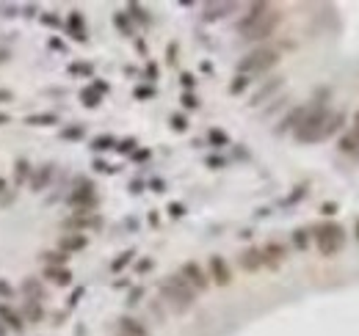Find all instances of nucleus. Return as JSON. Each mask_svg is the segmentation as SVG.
I'll list each match as a JSON object with an SVG mask.
<instances>
[{
  "label": "nucleus",
  "mask_w": 359,
  "mask_h": 336,
  "mask_svg": "<svg viewBox=\"0 0 359 336\" xmlns=\"http://www.w3.org/2000/svg\"><path fill=\"white\" fill-rule=\"evenodd\" d=\"M260 251H262V262H265V265H271V267H276L282 262V256H285V248H282V245H276V243L265 245V248H260Z\"/></svg>",
  "instance_id": "obj_11"
},
{
  "label": "nucleus",
  "mask_w": 359,
  "mask_h": 336,
  "mask_svg": "<svg viewBox=\"0 0 359 336\" xmlns=\"http://www.w3.org/2000/svg\"><path fill=\"white\" fill-rule=\"evenodd\" d=\"M315 240H318V251L324 253V256H334V253L345 245V231H343V226H337V224H324L318 229Z\"/></svg>",
  "instance_id": "obj_5"
},
{
  "label": "nucleus",
  "mask_w": 359,
  "mask_h": 336,
  "mask_svg": "<svg viewBox=\"0 0 359 336\" xmlns=\"http://www.w3.org/2000/svg\"><path fill=\"white\" fill-rule=\"evenodd\" d=\"M262 265H265V262H262V251H260V248H249V251L240 253V267H243V270H249V273L260 270Z\"/></svg>",
  "instance_id": "obj_7"
},
{
  "label": "nucleus",
  "mask_w": 359,
  "mask_h": 336,
  "mask_svg": "<svg viewBox=\"0 0 359 336\" xmlns=\"http://www.w3.org/2000/svg\"><path fill=\"white\" fill-rule=\"evenodd\" d=\"M8 292V287H6V284H0V295H6Z\"/></svg>",
  "instance_id": "obj_35"
},
{
  "label": "nucleus",
  "mask_w": 359,
  "mask_h": 336,
  "mask_svg": "<svg viewBox=\"0 0 359 336\" xmlns=\"http://www.w3.org/2000/svg\"><path fill=\"white\" fill-rule=\"evenodd\" d=\"M169 210H171V215H174V218H180V215H183V207H180V204H171Z\"/></svg>",
  "instance_id": "obj_32"
},
{
  "label": "nucleus",
  "mask_w": 359,
  "mask_h": 336,
  "mask_svg": "<svg viewBox=\"0 0 359 336\" xmlns=\"http://www.w3.org/2000/svg\"><path fill=\"white\" fill-rule=\"evenodd\" d=\"M357 234H359V226H357Z\"/></svg>",
  "instance_id": "obj_37"
},
{
  "label": "nucleus",
  "mask_w": 359,
  "mask_h": 336,
  "mask_svg": "<svg viewBox=\"0 0 359 336\" xmlns=\"http://www.w3.org/2000/svg\"><path fill=\"white\" fill-rule=\"evenodd\" d=\"M334 210H337L334 204H324V212H326V215H331V212H334Z\"/></svg>",
  "instance_id": "obj_34"
},
{
  "label": "nucleus",
  "mask_w": 359,
  "mask_h": 336,
  "mask_svg": "<svg viewBox=\"0 0 359 336\" xmlns=\"http://www.w3.org/2000/svg\"><path fill=\"white\" fill-rule=\"evenodd\" d=\"M111 143H113L111 138H97L94 140V149H111Z\"/></svg>",
  "instance_id": "obj_27"
},
{
  "label": "nucleus",
  "mask_w": 359,
  "mask_h": 336,
  "mask_svg": "<svg viewBox=\"0 0 359 336\" xmlns=\"http://www.w3.org/2000/svg\"><path fill=\"white\" fill-rule=\"evenodd\" d=\"M122 152H127V149H133V140H125V143H119Z\"/></svg>",
  "instance_id": "obj_33"
},
{
  "label": "nucleus",
  "mask_w": 359,
  "mask_h": 336,
  "mask_svg": "<svg viewBox=\"0 0 359 336\" xmlns=\"http://www.w3.org/2000/svg\"><path fill=\"white\" fill-rule=\"evenodd\" d=\"M28 124H56V116H31Z\"/></svg>",
  "instance_id": "obj_23"
},
{
  "label": "nucleus",
  "mask_w": 359,
  "mask_h": 336,
  "mask_svg": "<svg viewBox=\"0 0 359 336\" xmlns=\"http://www.w3.org/2000/svg\"><path fill=\"white\" fill-rule=\"evenodd\" d=\"M58 245H61V251H80L86 248V234H64Z\"/></svg>",
  "instance_id": "obj_14"
},
{
  "label": "nucleus",
  "mask_w": 359,
  "mask_h": 336,
  "mask_svg": "<svg viewBox=\"0 0 359 336\" xmlns=\"http://www.w3.org/2000/svg\"><path fill=\"white\" fill-rule=\"evenodd\" d=\"M343 121H345V116L343 113H331L329 116V121H326V127H324V138H329V135H334L343 127Z\"/></svg>",
  "instance_id": "obj_16"
},
{
  "label": "nucleus",
  "mask_w": 359,
  "mask_h": 336,
  "mask_svg": "<svg viewBox=\"0 0 359 336\" xmlns=\"http://www.w3.org/2000/svg\"><path fill=\"white\" fill-rule=\"evenodd\" d=\"M130 256H133V253H130V251H127V253H122L119 259L113 262V270H119V267H125V265H127V262H130Z\"/></svg>",
  "instance_id": "obj_26"
},
{
  "label": "nucleus",
  "mask_w": 359,
  "mask_h": 336,
  "mask_svg": "<svg viewBox=\"0 0 359 336\" xmlns=\"http://www.w3.org/2000/svg\"><path fill=\"white\" fill-rule=\"evenodd\" d=\"M183 276L185 281H188V287L194 289V292H202V289H207V284H210V281H207V276L202 273V267L196 265V262H185L183 265Z\"/></svg>",
  "instance_id": "obj_6"
},
{
  "label": "nucleus",
  "mask_w": 359,
  "mask_h": 336,
  "mask_svg": "<svg viewBox=\"0 0 359 336\" xmlns=\"http://www.w3.org/2000/svg\"><path fill=\"white\" fill-rule=\"evenodd\" d=\"M183 105H185V108H196L199 102H196V97H191V94H185V97H183Z\"/></svg>",
  "instance_id": "obj_29"
},
{
  "label": "nucleus",
  "mask_w": 359,
  "mask_h": 336,
  "mask_svg": "<svg viewBox=\"0 0 359 336\" xmlns=\"http://www.w3.org/2000/svg\"><path fill=\"white\" fill-rule=\"evenodd\" d=\"M331 113L326 111L324 105H315V108H307V113L301 116L296 127V138L301 143H315V140H324V127L329 121Z\"/></svg>",
  "instance_id": "obj_2"
},
{
  "label": "nucleus",
  "mask_w": 359,
  "mask_h": 336,
  "mask_svg": "<svg viewBox=\"0 0 359 336\" xmlns=\"http://www.w3.org/2000/svg\"><path fill=\"white\" fill-rule=\"evenodd\" d=\"M28 317H31V320H39V317H42V308H39V303H28Z\"/></svg>",
  "instance_id": "obj_24"
},
{
  "label": "nucleus",
  "mask_w": 359,
  "mask_h": 336,
  "mask_svg": "<svg viewBox=\"0 0 359 336\" xmlns=\"http://www.w3.org/2000/svg\"><path fill=\"white\" fill-rule=\"evenodd\" d=\"M0 188H3V182H0Z\"/></svg>",
  "instance_id": "obj_38"
},
{
  "label": "nucleus",
  "mask_w": 359,
  "mask_h": 336,
  "mask_svg": "<svg viewBox=\"0 0 359 336\" xmlns=\"http://www.w3.org/2000/svg\"><path fill=\"white\" fill-rule=\"evenodd\" d=\"M279 20H282V14L274 6H268V3H254V6L249 8V14L238 22V30H240L243 39L260 42V39H268V36L274 33Z\"/></svg>",
  "instance_id": "obj_1"
},
{
  "label": "nucleus",
  "mask_w": 359,
  "mask_h": 336,
  "mask_svg": "<svg viewBox=\"0 0 359 336\" xmlns=\"http://www.w3.org/2000/svg\"><path fill=\"white\" fill-rule=\"evenodd\" d=\"M44 262H47V267H61L66 262V256L64 253H44Z\"/></svg>",
  "instance_id": "obj_21"
},
{
  "label": "nucleus",
  "mask_w": 359,
  "mask_h": 336,
  "mask_svg": "<svg viewBox=\"0 0 359 336\" xmlns=\"http://www.w3.org/2000/svg\"><path fill=\"white\" fill-rule=\"evenodd\" d=\"M357 127H359V111H357Z\"/></svg>",
  "instance_id": "obj_36"
},
{
  "label": "nucleus",
  "mask_w": 359,
  "mask_h": 336,
  "mask_svg": "<svg viewBox=\"0 0 359 336\" xmlns=\"http://www.w3.org/2000/svg\"><path fill=\"white\" fill-rule=\"evenodd\" d=\"M279 85H282V77H274V80H268V83L262 85L260 91H257V94L252 97V105H262V102H265V99L271 97L274 91H279Z\"/></svg>",
  "instance_id": "obj_9"
},
{
  "label": "nucleus",
  "mask_w": 359,
  "mask_h": 336,
  "mask_svg": "<svg viewBox=\"0 0 359 336\" xmlns=\"http://www.w3.org/2000/svg\"><path fill=\"white\" fill-rule=\"evenodd\" d=\"M119 328H122V336H149L147 328H144L141 322L130 320V317H122V320H119Z\"/></svg>",
  "instance_id": "obj_12"
},
{
  "label": "nucleus",
  "mask_w": 359,
  "mask_h": 336,
  "mask_svg": "<svg viewBox=\"0 0 359 336\" xmlns=\"http://www.w3.org/2000/svg\"><path fill=\"white\" fill-rule=\"evenodd\" d=\"M210 273L213 279H216V284H221V287H227L229 284V267H227V262L221 259V256H210Z\"/></svg>",
  "instance_id": "obj_8"
},
{
  "label": "nucleus",
  "mask_w": 359,
  "mask_h": 336,
  "mask_svg": "<svg viewBox=\"0 0 359 336\" xmlns=\"http://www.w3.org/2000/svg\"><path fill=\"white\" fill-rule=\"evenodd\" d=\"M72 204H75L80 212H83V207H94V193H92V188H89V185H83L80 190H75V193H72Z\"/></svg>",
  "instance_id": "obj_10"
},
{
  "label": "nucleus",
  "mask_w": 359,
  "mask_h": 336,
  "mask_svg": "<svg viewBox=\"0 0 359 336\" xmlns=\"http://www.w3.org/2000/svg\"><path fill=\"white\" fill-rule=\"evenodd\" d=\"M99 91H105V88H99V85H94V88H86V91H83V102L89 108H94L99 102Z\"/></svg>",
  "instance_id": "obj_19"
},
{
  "label": "nucleus",
  "mask_w": 359,
  "mask_h": 336,
  "mask_svg": "<svg viewBox=\"0 0 359 336\" xmlns=\"http://www.w3.org/2000/svg\"><path fill=\"white\" fill-rule=\"evenodd\" d=\"M161 295L169 301V306L174 308V311H185V308L194 303V289L188 287V281L183 279V276H169V279L161 284Z\"/></svg>",
  "instance_id": "obj_3"
},
{
  "label": "nucleus",
  "mask_w": 359,
  "mask_h": 336,
  "mask_svg": "<svg viewBox=\"0 0 359 336\" xmlns=\"http://www.w3.org/2000/svg\"><path fill=\"white\" fill-rule=\"evenodd\" d=\"M0 317H3V320H6L8 325H11V328H14V331H20V328H22L20 317H17L14 311H8V308H3V306H0Z\"/></svg>",
  "instance_id": "obj_20"
},
{
  "label": "nucleus",
  "mask_w": 359,
  "mask_h": 336,
  "mask_svg": "<svg viewBox=\"0 0 359 336\" xmlns=\"http://www.w3.org/2000/svg\"><path fill=\"white\" fill-rule=\"evenodd\" d=\"M276 63H279V50L260 47V50H254V53H249V56L238 63V69L243 72V75H260V72H268L271 66H276Z\"/></svg>",
  "instance_id": "obj_4"
},
{
  "label": "nucleus",
  "mask_w": 359,
  "mask_h": 336,
  "mask_svg": "<svg viewBox=\"0 0 359 336\" xmlns=\"http://www.w3.org/2000/svg\"><path fill=\"white\" fill-rule=\"evenodd\" d=\"M243 88H246V77H238V80L232 83V88H229V91H232V94H240Z\"/></svg>",
  "instance_id": "obj_25"
},
{
  "label": "nucleus",
  "mask_w": 359,
  "mask_h": 336,
  "mask_svg": "<svg viewBox=\"0 0 359 336\" xmlns=\"http://www.w3.org/2000/svg\"><path fill=\"white\" fill-rule=\"evenodd\" d=\"M44 276H47L53 284H58V287H66V284L72 281V273L66 270V267H47V270H44Z\"/></svg>",
  "instance_id": "obj_13"
},
{
  "label": "nucleus",
  "mask_w": 359,
  "mask_h": 336,
  "mask_svg": "<svg viewBox=\"0 0 359 336\" xmlns=\"http://www.w3.org/2000/svg\"><path fill=\"white\" fill-rule=\"evenodd\" d=\"M307 231H296V245L298 248H307V237H304Z\"/></svg>",
  "instance_id": "obj_30"
},
{
  "label": "nucleus",
  "mask_w": 359,
  "mask_h": 336,
  "mask_svg": "<svg viewBox=\"0 0 359 336\" xmlns=\"http://www.w3.org/2000/svg\"><path fill=\"white\" fill-rule=\"evenodd\" d=\"M210 138L216 140V143H224V140H227V135H224V133H219V130H213V133H210Z\"/></svg>",
  "instance_id": "obj_31"
},
{
  "label": "nucleus",
  "mask_w": 359,
  "mask_h": 336,
  "mask_svg": "<svg viewBox=\"0 0 359 336\" xmlns=\"http://www.w3.org/2000/svg\"><path fill=\"white\" fill-rule=\"evenodd\" d=\"M171 124H174V130H180V133L185 130V119H183V116H174V119H171Z\"/></svg>",
  "instance_id": "obj_28"
},
{
  "label": "nucleus",
  "mask_w": 359,
  "mask_h": 336,
  "mask_svg": "<svg viewBox=\"0 0 359 336\" xmlns=\"http://www.w3.org/2000/svg\"><path fill=\"white\" fill-rule=\"evenodd\" d=\"M227 8H232V6H207V20H216V17H221V11H227Z\"/></svg>",
  "instance_id": "obj_22"
},
{
  "label": "nucleus",
  "mask_w": 359,
  "mask_h": 336,
  "mask_svg": "<svg viewBox=\"0 0 359 336\" xmlns=\"http://www.w3.org/2000/svg\"><path fill=\"white\" fill-rule=\"evenodd\" d=\"M340 149H343V152H357L359 149V127H354V133H348L343 140H340Z\"/></svg>",
  "instance_id": "obj_17"
},
{
  "label": "nucleus",
  "mask_w": 359,
  "mask_h": 336,
  "mask_svg": "<svg viewBox=\"0 0 359 336\" xmlns=\"http://www.w3.org/2000/svg\"><path fill=\"white\" fill-rule=\"evenodd\" d=\"M66 226H72V229H97V226H99V218H86L83 212H78L75 218H69V221H66Z\"/></svg>",
  "instance_id": "obj_15"
},
{
  "label": "nucleus",
  "mask_w": 359,
  "mask_h": 336,
  "mask_svg": "<svg viewBox=\"0 0 359 336\" xmlns=\"http://www.w3.org/2000/svg\"><path fill=\"white\" fill-rule=\"evenodd\" d=\"M69 30L75 33V39H80V42L86 39V30H83V20H80V14H72L69 17Z\"/></svg>",
  "instance_id": "obj_18"
}]
</instances>
